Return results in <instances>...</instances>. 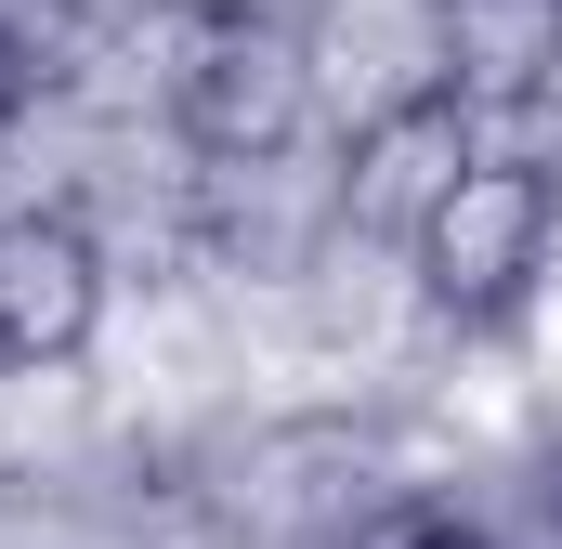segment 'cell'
<instances>
[{"label": "cell", "mask_w": 562, "mask_h": 549, "mask_svg": "<svg viewBox=\"0 0 562 549\" xmlns=\"http://www.w3.org/2000/svg\"><path fill=\"white\" fill-rule=\"evenodd\" d=\"M13 119H26V40L0 26V132H13Z\"/></svg>", "instance_id": "8992f818"}, {"label": "cell", "mask_w": 562, "mask_h": 549, "mask_svg": "<svg viewBox=\"0 0 562 549\" xmlns=\"http://www.w3.org/2000/svg\"><path fill=\"white\" fill-rule=\"evenodd\" d=\"M92 327H105V249L66 210H13L0 223V380L79 367Z\"/></svg>", "instance_id": "3957f363"}, {"label": "cell", "mask_w": 562, "mask_h": 549, "mask_svg": "<svg viewBox=\"0 0 562 549\" xmlns=\"http://www.w3.org/2000/svg\"><path fill=\"white\" fill-rule=\"evenodd\" d=\"M431 66L445 92L484 105H550L562 92V0H431Z\"/></svg>", "instance_id": "5b68a950"}, {"label": "cell", "mask_w": 562, "mask_h": 549, "mask_svg": "<svg viewBox=\"0 0 562 549\" xmlns=\"http://www.w3.org/2000/svg\"><path fill=\"white\" fill-rule=\"evenodd\" d=\"M301 105H314V53L301 26L262 13V0H196L183 13V66H170V119L196 157L223 170H262L301 144Z\"/></svg>", "instance_id": "6da1fadb"}, {"label": "cell", "mask_w": 562, "mask_h": 549, "mask_svg": "<svg viewBox=\"0 0 562 549\" xmlns=\"http://www.w3.org/2000/svg\"><path fill=\"white\" fill-rule=\"evenodd\" d=\"M393 549H484V537H471V524H406Z\"/></svg>", "instance_id": "52a82bcc"}, {"label": "cell", "mask_w": 562, "mask_h": 549, "mask_svg": "<svg viewBox=\"0 0 562 549\" xmlns=\"http://www.w3.org/2000/svg\"><path fill=\"white\" fill-rule=\"evenodd\" d=\"M471 170H484V144H471V105L431 79V92L380 105V119L353 132V157H340V210H353L367 236H393V249H406V236H419V223L458 197V183H471Z\"/></svg>", "instance_id": "277c9868"}, {"label": "cell", "mask_w": 562, "mask_h": 549, "mask_svg": "<svg viewBox=\"0 0 562 549\" xmlns=\"http://www.w3.org/2000/svg\"><path fill=\"white\" fill-rule=\"evenodd\" d=\"M550 236H562V170H537V157H484L419 236H406V262H419V301H431V314L497 327V314L550 274Z\"/></svg>", "instance_id": "7a4b0ae2"}]
</instances>
